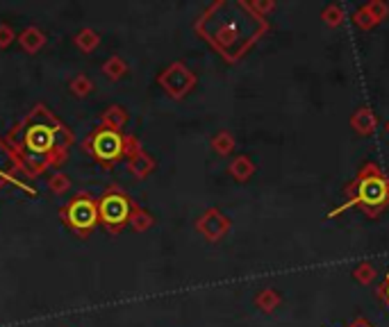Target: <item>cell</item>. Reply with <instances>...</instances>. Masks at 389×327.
Listing matches in <instances>:
<instances>
[{"mask_svg": "<svg viewBox=\"0 0 389 327\" xmlns=\"http://www.w3.org/2000/svg\"><path fill=\"white\" fill-rule=\"evenodd\" d=\"M5 141L18 159L23 175L34 180L46 171H57V166H62L75 141V134L43 102H37L5 134Z\"/></svg>", "mask_w": 389, "mask_h": 327, "instance_id": "obj_1", "label": "cell"}, {"mask_svg": "<svg viewBox=\"0 0 389 327\" xmlns=\"http://www.w3.org/2000/svg\"><path fill=\"white\" fill-rule=\"evenodd\" d=\"M267 28V21L255 16L246 3H214L196 21V32L225 62H237Z\"/></svg>", "mask_w": 389, "mask_h": 327, "instance_id": "obj_2", "label": "cell"}, {"mask_svg": "<svg viewBox=\"0 0 389 327\" xmlns=\"http://www.w3.org/2000/svg\"><path fill=\"white\" fill-rule=\"evenodd\" d=\"M389 205V178L380 171L378 164L367 161L358 175L346 186V200L330 209L328 218L344 214L351 207H360L369 218H375Z\"/></svg>", "mask_w": 389, "mask_h": 327, "instance_id": "obj_3", "label": "cell"}, {"mask_svg": "<svg viewBox=\"0 0 389 327\" xmlns=\"http://www.w3.org/2000/svg\"><path fill=\"white\" fill-rule=\"evenodd\" d=\"M139 148L144 146L134 134L114 132L102 125H96L82 141V150L102 168H114L121 159H128Z\"/></svg>", "mask_w": 389, "mask_h": 327, "instance_id": "obj_4", "label": "cell"}, {"mask_svg": "<svg viewBox=\"0 0 389 327\" xmlns=\"http://www.w3.org/2000/svg\"><path fill=\"white\" fill-rule=\"evenodd\" d=\"M62 223L80 239H89L98 227V198L89 191H78L71 200L60 207Z\"/></svg>", "mask_w": 389, "mask_h": 327, "instance_id": "obj_5", "label": "cell"}, {"mask_svg": "<svg viewBox=\"0 0 389 327\" xmlns=\"http://www.w3.org/2000/svg\"><path fill=\"white\" fill-rule=\"evenodd\" d=\"M134 200L125 193L119 184H110L98 198V225L105 227L110 235H121L128 225Z\"/></svg>", "mask_w": 389, "mask_h": 327, "instance_id": "obj_6", "label": "cell"}, {"mask_svg": "<svg viewBox=\"0 0 389 327\" xmlns=\"http://www.w3.org/2000/svg\"><path fill=\"white\" fill-rule=\"evenodd\" d=\"M155 80H157V85L164 89L166 96L176 98V100L185 98L198 82L196 73H193L185 62H171L164 71L157 73Z\"/></svg>", "mask_w": 389, "mask_h": 327, "instance_id": "obj_7", "label": "cell"}, {"mask_svg": "<svg viewBox=\"0 0 389 327\" xmlns=\"http://www.w3.org/2000/svg\"><path fill=\"white\" fill-rule=\"evenodd\" d=\"M233 230V220L219 207H210L196 218V232L210 243H219Z\"/></svg>", "mask_w": 389, "mask_h": 327, "instance_id": "obj_8", "label": "cell"}, {"mask_svg": "<svg viewBox=\"0 0 389 327\" xmlns=\"http://www.w3.org/2000/svg\"><path fill=\"white\" fill-rule=\"evenodd\" d=\"M21 173L23 171H21L18 159L9 150L5 139L0 136V189H3V186H7V184H11V186H18V189H23V191L30 193V195H37V191H34L28 182H21Z\"/></svg>", "mask_w": 389, "mask_h": 327, "instance_id": "obj_9", "label": "cell"}, {"mask_svg": "<svg viewBox=\"0 0 389 327\" xmlns=\"http://www.w3.org/2000/svg\"><path fill=\"white\" fill-rule=\"evenodd\" d=\"M125 166H128V173L134 175L137 180H146L148 175L157 168V161H155V157L148 155L144 148H139L134 155H130L128 159H125Z\"/></svg>", "mask_w": 389, "mask_h": 327, "instance_id": "obj_10", "label": "cell"}, {"mask_svg": "<svg viewBox=\"0 0 389 327\" xmlns=\"http://www.w3.org/2000/svg\"><path fill=\"white\" fill-rule=\"evenodd\" d=\"M351 127L353 132H358L360 136H371L378 130V116H375L371 107H360L351 116Z\"/></svg>", "mask_w": 389, "mask_h": 327, "instance_id": "obj_11", "label": "cell"}, {"mask_svg": "<svg viewBox=\"0 0 389 327\" xmlns=\"http://www.w3.org/2000/svg\"><path fill=\"white\" fill-rule=\"evenodd\" d=\"M18 45H21V50L23 53H28V55H37L46 43H48V37H46V32L37 26H28L26 30H21L18 34Z\"/></svg>", "mask_w": 389, "mask_h": 327, "instance_id": "obj_12", "label": "cell"}, {"mask_svg": "<svg viewBox=\"0 0 389 327\" xmlns=\"http://www.w3.org/2000/svg\"><path fill=\"white\" fill-rule=\"evenodd\" d=\"M128 121H130L128 109L121 107V104H110V107L102 109L98 125L110 127V130H114V132H123V127L128 125Z\"/></svg>", "mask_w": 389, "mask_h": 327, "instance_id": "obj_13", "label": "cell"}, {"mask_svg": "<svg viewBox=\"0 0 389 327\" xmlns=\"http://www.w3.org/2000/svg\"><path fill=\"white\" fill-rule=\"evenodd\" d=\"M255 171H257V164L248 155H237L230 164H228V175H230L235 182H242V184L253 178Z\"/></svg>", "mask_w": 389, "mask_h": 327, "instance_id": "obj_14", "label": "cell"}, {"mask_svg": "<svg viewBox=\"0 0 389 327\" xmlns=\"http://www.w3.org/2000/svg\"><path fill=\"white\" fill-rule=\"evenodd\" d=\"M100 71L110 82H119V80H123L125 75L130 73V66H128V62H125L121 55H112V57H107L105 62H102Z\"/></svg>", "mask_w": 389, "mask_h": 327, "instance_id": "obj_15", "label": "cell"}, {"mask_svg": "<svg viewBox=\"0 0 389 327\" xmlns=\"http://www.w3.org/2000/svg\"><path fill=\"white\" fill-rule=\"evenodd\" d=\"M73 45L80 50V53H85V55H91L94 53L98 45H100V34L96 30H91V28H82V30H78L75 32V37H73Z\"/></svg>", "mask_w": 389, "mask_h": 327, "instance_id": "obj_16", "label": "cell"}, {"mask_svg": "<svg viewBox=\"0 0 389 327\" xmlns=\"http://www.w3.org/2000/svg\"><path fill=\"white\" fill-rule=\"evenodd\" d=\"M253 302H255V307H257L260 311L273 313V311H276V309L280 307L282 298H280V294H278L276 289L267 286V289H260V291H257L255 298H253Z\"/></svg>", "mask_w": 389, "mask_h": 327, "instance_id": "obj_17", "label": "cell"}, {"mask_svg": "<svg viewBox=\"0 0 389 327\" xmlns=\"http://www.w3.org/2000/svg\"><path fill=\"white\" fill-rule=\"evenodd\" d=\"M128 225L134 230V232H146V230H151L155 225V216L148 212V209H144L142 205H137L132 207V212H130V220H128Z\"/></svg>", "mask_w": 389, "mask_h": 327, "instance_id": "obj_18", "label": "cell"}, {"mask_svg": "<svg viewBox=\"0 0 389 327\" xmlns=\"http://www.w3.org/2000/svg\"><path fill=\"white\" fill-rule=\"evenodd\" d=\"M210 146H212V150L219 157H228V155H233V150H235V146H237V141H235V136H233V132H228V130H219L214 136H212V141H210Z\"/></svg>", "mask_w": 389, "mask_h": 327, "instance_id": "obj_19", "label": "cell"}, {"mask_svg": "<svg viewBox=\"0 0 389 327\" xmlns=\"http://www.w3.org/2000/svg\"><path fill=\"white\" fill-rule=\"evenodd\" d=\"M94 80H91L87 73H78L68 80V91L73 93L75 98H87L91 91H94Z\"/></svg>", "mask_w": 389, "mask_h": 327, "instance_id": "obj_20", "label": "cell"}, {"mask_svg": "<svg viewBox=\"0 0 389 327\" xmlns=\"http://www.w3.org/2000/svg\"><path fill=\"white\" fill-rule=\"evenodd\" d=\"M378 277V268H375L371 262H360L356 268H353V279L362 286L373 284V279Z\"/></svg>", "mask_w": 389, "mask_h": 327, "instance_id": "obj_21", "label": "cell"}, {"mask_svg": "<svg viewBox=\"0 0 389 327\" xmlns=\"http://www.w3.org/2000/svg\"><path fill=\"white\" fill-rule=\"evenodd\" d=\"M48 189L55 193V195H66L68 191H71V178H68L66 173H62V171H55V173H50L48 175Z\"/></svg>", "mask_w": 389, "mask_h": 327, "instance_id": "obj_22", "label": "cell"}, {"mask_svg": "<svg viewBox=\"0 0 389 327\" xmlns=\"http://www.w3.org/2000/svg\"><path fill=\"white\" fill-rule=\"evenodd\" d=\"M362 9L371 16V21L375 23V26L383 23L389 16V5L385 3V0H369V3L362 5Z\"/></svg>", "mask_w": 389, "mask_h": 327, "instance_id": "obj_23", "label": "cell"}, {"mask_svg": "<svg viewBox=\"0 0 389 327\" xmlns=\"http://www.w3.org/2000/svg\"><path fill=\"white\" fill-rule=\"evenodd\" d=\"M321 21L326 23L328 28H337L341 21H344V7L337 3H328L321 9Z\"/></svg>", "mask_w": 389, "mask_h": 327, "instance_id": "obj_24", "label": "cell"}, {"mask_svg": "<svg viewBox=\"0 0 389 327\" xmlns=\"http://www.w3.org/2000/svg\"><path fill=\"white\" fill-rule=\"evenodd\" d=\"M246 5L260 18H267V14H271V11L276 9V3H273V0H255V3H246Z\"/></svg>", "mask_w": 389, "mask_h": 327, "instance_id": "obj_25", "label": "cell"}, {"mask_svg": "<svg viewBox=\"0 0 389 327\" xmlns=\"http://www.w3.org/2000/svg\"><path fill=\"white\" fill-rule=\"evenodd\" d=\"M18 34L14 32V28L9 23H0V48H9L11 43L16 41Z\"/></svg>", "mask_w": 389, "mask_h": 327, "instance_id": "obj_26", "label": "cell"}, {"mask_svg": "<svg viewBox=\"0 0 389 327\" xmlns=\"http://www.w3.org/2000/svg\"><path fill=\"white\" fill-rule=\"evenodd\" d=\"M353 23H356L360 30H371V28H375V23L371 21V16L362 7H358L356 11H353Z\"/></svg>", "mask_w": 389, "mask_h": 327, "instance_id": "obj_27", "label": "cell"}, {"mask_svg": "<svg viewBox=\"0 0 389 327\" xmlns=\"http://www.w3.org/2000/svg\"><path fill=\"white\" fill-rule=\"evenodd\" d=\"M375 296H378L383 302H385V307L389 309V273L385 275V279H383V284L378 286V291H375Z\"/></svg>", "mask_w": 389, "mask_h": 327, "instance_id": "obj_28", "label": "cell"}, {"mask_svg": "<svg viewBox=\"0 0 389 327\" xmlns=\"http://www.w3.org/2000/svg\"><path fill=\"white\" fill-rule=\"evenodd\" d=\"M346 327H373V325H371L367 318H362V316H360V318H356V321H353L351 325H346Z\"/></svg>", "mask_w": 389, "mask_h": 327, "instance_id": "obj_29", "label": "cell"}, {"mask_svg": "<svg viewBox=\"0 0 389 327\" xmlns=\"http://www.w3.org/2000/svg\"><path fill=\"white\" fill-rule=\"evenodd\" d=\"M385 132H387V134H389V121H387V123H385Z\"/></svg>", "mask_w": 389, "mask_h": 327, "instance_id": "obj_30", "label": "cell"}]
</instances>
